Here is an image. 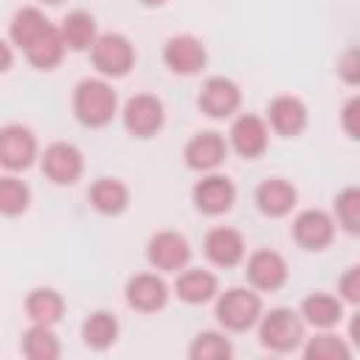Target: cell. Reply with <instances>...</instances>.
I'll return each mask as SVG.
<instances>
[{
	"instance_id": "d6986e66",
	"label": "cell",
	"mask_w": 360,
	"mask_h": 360,
	"mask_svg": "<svg viewBox=\"0 0 360 360\" xmlns=\"http://www.w3.org/2000/svg\"><path fill=\"white\" fill-rule=\"evenodd\" d=\"M256 208L270 217V219H281L287 214H292L295 202H298V188L287 180V177H267L256 186Z\"/></svg>"
},
{
	"instance_id": "ba28073f",
	"label": "cell",
	"mask_w": 360,
	"mask_h": 360,
	"mask_svg": "<svg viewBox=\"0 0 360 360\" xmlns=\"http://www.w3.org/2000/svg\"><path fill=\"white\" fill-rule=\"evenodd\" d=\"M39 169L53 186H73L84 174V155L76 143L53 141L39 155Z\"/></svg>"
},
{
	"instance_id": "f1b7e54d",
	"label": "cell",
	"mask_w": 360,
	"mask_h": 360,
	"mask_svg": "<svg viewBox=\"0 0 360 360\" xmlns=\"http://www.w3.org/2000/svg\"><path fill=\"white\" fill-rule=\"evenodd\" d=\"M65 51H68V45H65V39H62V31H59V25H53L48 34H42V37H39L31 48H25L22 53H25L28 65H34L37 70H53V68L62 62Z\"/></svg>"
},
{
	"instance_id": "603a6c76",
	"label": "cell",
	"mask_w": 360,
	"mask_h": 360,
	"mask_svg": "<svg viewBox=\"0 0 360 360\" xmlns=\"http://www.w3.org/2000/svg\"><path fill=\"white\" fill-rule=\"evenodd\" d=\"M51 28H53V22L45 17L42 8H37V6H22V8L14 11V17H11V22H8V39H11V45H17L20 51H25V48H31L42 34H48Z\"/></svg>"
},
{
	"instance_id": "d6a6232c",
	"label": "cell",
	"mask_w": 360,
	"mask_h": 360,
	"mask_svg": "<svg viewBox=\"0 0 360 360\" xmlns=\"http://www.w3.org/2000/svg\"><path fill=\"white\" fill-rule=\"evenodd\" d=\"M340 129L352 138V141H360V93L349 96L340 107Z\"/></svg>"
},
{
	"instance_id": "7402d4cb",
	"label": "cell",
	"mask_w": 360,
	"mask_h": 360,
	"mask_svg": "<svg viewBox=\"0 0 360 360\" xmlns=\"http://www.w3.org/2000/svg\"><path fill=\"white\" fill-rule=\"evenodd\" d=\"M298 312L307 321V326L335 329L343 321V298L340 295H332V292H323V290H315V292H309L301 301V309Z\"/></svg>"
},
{
	"instance_id": "e0dca14e",
	"label": "cell",
	"mask_w": 360,
	"mask_h": 360,
	"mask_svg": "<svg viewBox=\"0 0 360 360\" xmlns=\"http://www.w3.org/2000/svg\"><path fill=\"white\" fill-rule=\"evenodd\" d=\"M202 253L205 259L214 264V267H222V270H231L236 264L245 262V253H248V245H245V236L242 231L231 228V225H217L205 233L202 239Z\"/></svg>"
},
{
	"instance_id": "4316f807",
	"label": "cell",
	"mask_w": 360,
	"mask_h": 360,
	"mask_svg": "<svg viewBox=\"0 0 360 360\" xmlns=\"http://www.w3.org/2000/svg\"><path fill=\"white\" fill-rule=\"evenodd\" d=\"M20 352H22L28 360H59V354H62V343H59L53 326L31 323V326L22 332Z\"/></svg>"
},
{
	"instance_id": "f35d334b",
	"label": "cell",
	"mask_w": 360,
	"mask_h": 360,
	"mask_svg": "<svg viewBox=\"0 0 360 360\" xmlns=\"http://www.w3.org/2000/svg\"><path fill=\"white\" fill-rule=\"evenodd\" d=\"M39 3H45V6H59V3H65V0H39Z\"/></svg>"
},
{
	"instance_id": "9c48e42d",
	"label": "cell",
	"mask_w": 360,
	"mask_h": 360,
	"mask_svg": "<svg viewBox=\"0 0 360 360\" xmlns=\"http://www.w3.org/2000/svg\"><path fill=\"white\" fill-rule=\"evenodd\" d=\"M146 262L158 273H180L191 262V245L180 231H155L146 242Z\"/></svg>"
},
{
	"instance_id": "277c9868",
	"label": "cell",
	"mask_w": 360,
	"mask_h": 360,
	"mask_svg": "<svg viewBox=\"0 0 360 360\" xmlns=\"http://www.w3.org/2000/svg\"><path fill=\"white\" fill-rule=\"evenodd\" d=\"M90 62L104 79H124L135 68V45L129 37L118 31L98 34L96 45L90 48Z\"/></svg>"
},
{
	"instance_id": "1f68e13d",
	"label": "cell",
	"mask_w": 360,
	"mask_h": 360,
	"mask_svg": "<svg viewBox=\"0 0 360 360\" xmlns=\"http://www.w3.org/2000/svg\"><path fill=\"white\" fill-rule=\"evenodd\" d=\"M31 205V188L25 180H20L14 172H6L0 177V211L3 217H20Z\"/></svg>"
},
{
	"instance_id": "74e56055",
	"label": "cell",
	"mask_w": 360,
	"mask_h": 360,
	"mask_svg": "<svg viewBox=\"0 0 360 360\" xmlns=\"http://www.w3.org/2000/svg\"><path fill=\"white\" fill-rule=\"evenodd\" d=\"M141 6H149V8H155V6H163L166 0H138Z\"/></svg>"
},
{
	"instance_id": "f546056e",
	"label": "cell",
	"mask_w": 360,
	"mask_h": 360,
	"mask_svg": "<svg viewBox=\"0 0 360 360\" xmlns=\"http://www.w3.org/2000/svg\"><path fill=\"white\" fill-rule=\"evenodd\" d=\"M231 357H233V343L225 332L202 329L188 343V360H231Z\"/></svg>"
},
{
	"instance_id": "7c38bea8",
	"label": "cell",
	"mask_w": 360,
	"mask_h": 360,
	"mask_svg": "<svg viewBox=\"0 0 360 360\" xmlns=\"http://www.w3.org/2000/svg\"><path fill=\"white\" fill-rule=\"evenodd\" d=\"M228 138L217 129H202V132H194L186 146H183V163L191 169V172H200V174H208V172H217L225 158H228Z\"/></svg>"
},
{
	"instance_id": "9a60e30c",
	"label": "cell",
	"mask_w": 360,
	"mask_h": 360,
	"mask_svg": "<svg viewBox=\"0 0 360 360\" xmlns=\"http://www.w3.org/2000/svg\"><path fill=\"white\" fill-rule=\"evenodd\" d=\"M245 278L259 292H276L290 278L287 259L278 250H273V248H259L245 262Z\"/></svg>"
},
{
	"instance_id": "44dd1931",
	"label": "cell",
	"mask_w": 360,
	"mask_h": 360,
	"mask_svg": "<svg viewBox=\"0 0 360 360\" xmlns=\"http://www.w3.org/2000/svg\"><path fill=\"white\" fill-rule=\"evenodd\" d=\"M87 200L98 214L118 217V214H124L129 208L132 194H129V186L124 180H118V177H96L90 183V188H87Z\"/></svg>"
},
{
	"instance_id": "cb8c5ba5",
	"label": "cell",
	"mask_w": 360,
	"mask_h": 360,
	"mask_svg": "<svg viewBox=\"0 0 360 360\" xmlns=\"http://www.w3.org/2000/svg\"><path fill=\"white\" fill-rule=\"evenodd\" d=\"M65 315V298L59 290L53 287H34L25 295V318L31 323H45V326H56Z\"/></svg>"
},
{
	"instance_id": "836d02e7",
	"label": "cell",
	"mask_w": 360,
	"mask_h": 360,
	"mask_svg": "<svg viewBox=\"0 0 360 360\" xmlns=\"http://www.w3.org/2000/svg\"><path fill=\"white\" fill-rule=\"evenodd\" d=\"M338 295L343 298V304L360 307V264H352L343 270V276L338 281Z\"/></svg>"
},
{
	"instance_id": "8992f818",
	"label": "cell",
	"mask_w": 360,
	"mask_h": 360,
	"mask_svg": "<svg viewBox=\"0 0 360 360\" xmlns=\"http://www.w3.org/2000/svg\"><path fill=\"white\" fill-rule=\"evenodd\" d=\"M34 160H39V143H37L34 129L17 121L3 124L0 127V166L17 174L34 166Z\"/></svg>"
},
{
	"instance_id": "5bb4252c",
	"label": "cell",
	"mask_w": 360,
	"mask_h": 360,
	"mask_svg": "<svg viewBox=\"0 0 360 360\" xmlns=\"http://www.w3.org/2000/svg\"><path fill=\"white\" fill-rule=\"evenodd\" d=\"M169 295H172V287L163 281L160 273H152V270L135 273V276H129L127 284H124L127 307L135 309V312H141V315L160 312V309L169 304Z\"/></svg>"
},
{
	"instance_id": "ffe728a7",
	"label": "cell",
	"mask_w": 360,
	"mask_h": 360,
	"mask_svg": "<svg viewBox=\"0 0 360 360\" xmlns=\"http://www.w3.org/2000/svg\"><path fill=\"white\" fill-rule=\"evenodd\" d=\"M172 292L183 301V304H191V307H200V304H208L219 295V281L211 270H202V267H183L172 284Z\"/></svg>"
},
{
	"instance_id": "d590c367",
	"label": "cell",
	"mask_w": 360,
	"mask_h": 360,
	"mask_svg": "<svg viewBox=\"0 0 360 360\" xmlns=\"http://www.w3.org/2000/svg\"><path fill=\"white\" fill-rule=\"evenodd\" d=\"M349 343H352L354 349H360V307H357V312L349 318Z\"/></svg>"
},
{
	"instance_id": "7a4b0ae2",
	"label": "cell",
	"mask_w": 360,
	"mask_h": 360,
	"mask_svg": "<svg viewBox=\"0 0 360 360\" xmlns=\"http://www.w3.org/2000/svg\"><path fill=\"white\" fill-rule=\"evenodd\" d=\"M256 329H259L262 349L273 354H290L301 349L307 340V321L301 318L298 309H290V307H273L259 318Z\"/></svg>"
},
{
	"instance_id": "e575fe53",
	"label": "cell",
	"mask_w": 360,
	"mask_h": 360,
	"mask_svg": "<svg viewBox=\"0 0 360 360\" xmlns=\"http://www.w3.org/2000/svg\"><path fill=\"white\" fill-rule=\"evenodd\" d=\"M338 76L349 87H360V48H349L338 59Z\"/></svg>"
},
{
	"instance_id": "d4e9b609",
	"label": "cell",
	"mask_w": 360,
	"mask_h": 360,
	"mask_svg": "<svg viewBox=\"0 0 360 360\" xmlns=\"http://www.w3.org/2000/svg\"><path fill=\"white\" fill-rule=\"evenodd\" d=\"M59 31H62V39L68 45V51H90L98 39V25H96V17L84 8H76L70 14H65V20L59 22Z\"/></svg>"
},
{
	"instance_id": "ac0fdd59",
	"label": "cell",
	"mask_w": 360,
	"mask_h": 360,
	"mask_svg": "<svg viewBox=\"0 0 360 360\" xmlns=\"http://www.w3.org/2000/svg\"><path fill=\"white\" fill-rule=\"evenodd\" d=\"M307 121H309V112H307V104L292 96V93H278L270 98L267 104V124L276 135L281 138H298L304 129H307Z\"/></svg>"
},
{
	"instance_id": "6da1fadb",
	"label": "cell",
	"mask_w": 360,
	"mask_h": 360,
	"mask_svg": "<svg viewBox=\"0 0 360 360\" xmlns=\"http://www.w3.org/2000/svg\"><path fill=\"white\" fill-rule=\"evenodd\" d=\"M70 107L82 127L101 129L118 115V93L112 90V84L104 76H96V79L87 76V79L76 82Z\"/></svg>"
},
{
	"instance_id": "52a82bcc",
	"label": "cell",
	"mask_w": 360,
	"mask_h": 360,
	"mask_svg": "<svg viewBox=\"0 0 360 360\" xmlns=\"http://www.w3.org/2000/svg\"><path fill=\"white\" fill-rule=\"evenodd\" d=\"M335 231H338V222L323 208H304V211L295 214V219L290 225L292 242L301 250H309V253L326 250L332 245V239H335Z\"/></svg>"
},
{
	"instance_id": "8fae6325",
	"label": "cell",
	"mask_w": 360,
	"mask_h": 360,
	"mask_svg": "<svg viewBox=\"0 0 360 360\" xmlns=\"http://www.w3.org/2000/svg\"><path fill=\"white\" fill-rule=\"evenodd\" d=\"M197 107L208 118H233L242 107V87L228 76H208L197 93Z\"/></svg>"
},
{
	"instance_id": "4fadbf2b",
	"label": "cell",
	"mask_w": 360,
	"mask_h": 360,
	"mask_svg": "<svg viewBox=\"0 0 360 360\" xmlns=\"http://www.w3.org/2000/svg\"><path fill=\"white\" fill-rule=\"evenodd\" d=\"M191 202L205 217H222L236 202V186L228 174L208 172L191 186Z\"/></svg>"
},
{
	"instance_id": "484cf974",
	"label": "cell",
	"mask_w": 360,
	"mask_h": 360,
	"mask_svg": "<svg viewBox=\"0 0 360 360\" xmlns=\"http://www.w3.org/2000/svg\"><path fill=\"white\" fill-rule=\"evenodd\" d=\"M118 332H121L118 318L107 309H96L82 321V340L93 352H107L110 346H115Z\"/></svg>"
},
{
	"instance_id": "83f0119b",
	"label": "cell",
	"mask_w": 360,
	"mask_h": 360,
	"mask_svg": "<svg viewBox=\"0 0 360 360\" xmlns=\"http://www.w3.org/2000/svg\"><path fill=\"white\" fill-rule=\"evenodd\" d=\"M352 352H354V346L332 329H321L318 335L307 338L301 346V354L307 360H349Z\"/></svg>"
},
{
	"instance_id": "3957f363",
	"label": "cell",
	"mask_w": 360,
	"mask_h": 360,
	"mask_svg": "<svg viewBox=\"0 0 360 360\" xmlns=\"http://www.w3.org/2000/svg\"><path fill=\"white\" fill-rule=\"evenodd\" d=\"M262 315V295L253 287H228L214 298V318L225 332H248Z\"/></svg>"
},
{
	"instance_id": "2e32d148",
	"label": "cell",
	"mask_w": 360,
	"mask_h": 360,
	"mask_svg": "<svg viewBox=\"0 0 360 360\" xmlns=\"http://www.w3.org/2000/svg\"><path fill=\"white\" fill-rule=\"evenodd\" d=\"M163 65L177 76H197L208 65V48L194 34H174L163 42Z\"/></svg>"
},
{
	"instance_id": "4dcf8cb0",
	"label": "cell",
	"mask_w": 360,
	"mask_h": 360,
	"mask_svg": "<svg viewBox=\"0 0 360 360\" xmlns=\"http://www.w3.org/2000/svg\"><path fill=\"white\" fill-rule=\"evenodd\" d=\"M332 217L343 233L360 239V186H346L335 194Z\"/></svg>"
},
{
	"instance_id": "8d00e7d4",
	"label": "cell",
	"mask_w": 360,
	"mask_h": 360,
	"mask_svg": "<svg viewBox=\"0 0 360 360\" xmlns=\"http://www.w3.org/2000/svg\"><path fill=\"white\" fill-rule=\"evenodd\" d=\"M0 51H3V62H0V70L6 73V70L11 68V39H6V42H0Z\"/></svg>"
},
{
	"instance_id": "30bf717a",
	"label": "cell",
	"mask_w": 360,
	"mask_h": 360,
	"mask_svg": "<svg viewBox=\"0 0 360 360\" xmlns=\"http://www.w3.org/2000/svg\"><path fill=\"white\" fill-rule=\"evenodd\" d=\"M228 143L245 160L262 158L267 152V146H270V124H267V118H262L256 112L233 115V124L228 129Z\"/></svg>"
},
{
	"instance_id": "5b68a950",
	"label": "cell",
	"mask_w": 360,
	"mask_h": 360,
	"mask_svg": "<svg viewBox=\"0 0 360 360\" xmlns=\"http://www.w3.org/2000/svg\"><path fill=\"white\" fill-rule=\"evenodd\" d=\"M121 121H124V129L138 138V141H149L155 138L163 124H166V110H163V101L155 96V93H135L124 101L121 107Z\"/></svg>"
}]
</instances>
